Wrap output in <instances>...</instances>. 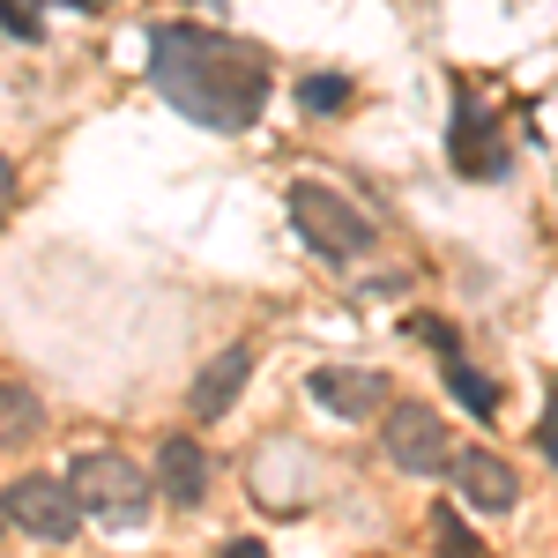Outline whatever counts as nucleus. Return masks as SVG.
<instances>
[{
  "label": "nucleus",
  "instance_id": "obj_4",
  "mask_svg": "<svg viewBox=\"0 0 558 558\" xmlns=\"http://www.w3.org/2000/svg\"><path fill=\"white\" fill-rule=\"evenodd\" d=\"M0 514L31 544H75L89 507H83V492H75V476H8L0 484Z\"/></svg>",
  "mask_w": 558,
  "mask_h": 558
},
{
  "label": "nucleus",
  "instance_id": "obj_2",
  "mask_svg": "<svg viewBox=\"0 0 558 558\" xmlns=\"http://www.w3.org/2000/svg\"><path fill=\"white\" fill-rule=\"evenodd\" d=\"M68 476H75V492H83L89 521H105V529H142V521H149V499L165 492V484H149V470H142L134 454H120V447H83V454L68 462Z\"/></svg>",
  "mask_w": 558,
  "mask_h": 558
},
{
  "label": "nucleus",
  "instance_id": "obj_7",
  "mask_svg": "<svg viewBox=\"0 0 558 558\" xmlns=\"http://www.w3.org/2000/svg\"><path fill=\"white\" fill-rule=\"evenodd\" d=\"M305 395L328 410V417H380L387 410V373H373V365H313L305 373Z\"/></svg>",
  "mask_w": 558,
  "mask_h": 558
},
{
  "label": "nucleus",
  "instance_id": "obj_5",
  "mask_svg": "<svg viewBox=\"0 0 558 558\" xmlns=\"http://www.w3.org/2000/svg\"><path fill=\"white\" fill-rule=\"evenodd\" d=\"M380 447L395 470L410 476H432L454 462V447H447V417L432 410V402H387L380 410Z\"/></svg>",
  "mask_w": 558,
  "mask_h": 558
},
{
  "label": "nucleus",
  "instance_id": "obj_13",
  "mask_svg": "<svg viewBox=\"0 0 558 558\" xmlns=\"http://www.w3.org/2000/svg\"><path fill=\"white\" fill-rule=\"evenodd\" d=\"M432 529H439V544H447V551H484L470 529H462V514H454V507H432Z\"/></svg>",
  "mask_w": 558,
  "mask_h": 558
},
{
  "label": "nucleus",
  "instance_id": "obj_8",
  "mask_svg": "<svg viewBox=\"0 0 558 558\" xmlns=\"http://www.w3.org/2000/svg\"><path fill=\"white\" fill-rule=\"evenodd\" d=\"M246 380H254V343H223L209 365L194 373V395H186V410L209 425V417H223V410L246 395Z\"/></svg>",
  "mask_w": 558,
  "mask_h": 558
},
{
  "label": "nucleus",
  "instance_id": "obj_15",
  "mask_svg": "<svg viewBox=\"0 0 558 558\" xmlns=\"http://www.w3.org/2000/svg\"><path fill=\"white\" fill-rule=\"evenodd\" d=\"M536 447H544V454H551V462H558V402H551V410H544V432H536Z\"/></svg>",
  "mask_w": 558,
  "mask_h": 558
},
{
  "label": "nucleus",
  "instance_id": "obj_9",
  "mask_svg": "<svg viewBox=\"0 0 558 558\" xmlns=\"http://www.w3.org/2000/svg\"><path fill=\"white\" fill-rule=\"evenodd\" d=\"M157 484H165L172 507H202L209 499V454H202L194 432H165L157 439Z\"/></svg>",
  "mask_w": 558,
  "mask_h": 558
},
{
  "label": "nucleus",
  "instance_id": "obj_12",
  "mask_svg": "<svg viewBox=\"0 0 558 558\" xmlns=\"http://www.w3.org/2000/svg\"><path fill=\"white\" fill-rule=\"evenodd\" d=\"M299 97H305V112H336V105L350 97V83H343V75H313Z\"/></svg>",
  "mask_w": 558,
  "mask_h": 558
},
{
  "label": "nucleus",
  "instance_id": "obj_16",
  "mask_svg": "<svg viewBox=\"0 0 558 558\" xmlns=\"http://www.w3.org/2000/svg\"><path fill=\"white\" fill-rule=\"evenodd\" d=\"M83 8H97V0H83Z\"/></svg>",
  "mask_w": 558,
  "mask_h": 558
},
{
  "label": "nucleus",
  "instance_id": "obj_1",
  "mask_svg": "<svg viewBox=\"0 0 558 558\" xmlns=\"http://www.w3.org/2000/svg\"><path fill=\"white\" fill-rule=\"evenodd\" d=\"M149 83L172 97L194 128L209 134H246L268 105V52L231 31L202 23H157L149 31Z\"/></svg>",
  "mask_w": 558,
  "mask_h": 558
},
{
  "label": "nucleus",
  "instance_id": "obj_6",
  "mask_svg": "<svg viewBox=\"0 0 558 558\" xmlns=\"http://www.w3.org/2000/svg\"><path fill=\"white\" fill-rule=\"evenodd\" d=\"M447 476H454V499H462L470 514H514L521 476H514L507 454H492V447H454Z\"/></svg>",
  "mask_w": 558,
  "mask_h": 558
},
{
  "label": "nucleus",
  "instance_id": "obj_3",
  "mask_svg": "<svg viewBox=\"0 0 558 558\" xmlns=\"http://www.w3.org/2000/svg\"><path fill=\"white\" fill-rule=\"evenodd\" d=\"M291 223H299V239L313 246L320 260H365L373 246H380V223L357 209L350 194H336V186H320V179H291Z\"/></svg>",
  "mask_w": 558,
  "mask_h": 558
},
{
  "label": "nucleus",
  "instance_id": "obj_14",
  "mask_svg": "<svg viewBox=\"0 0 558 558\" xmlns=\"http://www.w3.org/2000/svg\"><path fill=\"white\" fill-rule=\"evenodd\" d=\"M8 38H31V45H38V15H31L23 0H8Z\"/></svg>",
  "mask_w": 558,
  "mask_h": 558
},
{
  "label": "nucleus",
  "instance_id": "obj_11",
  "mask_svg": "<svg viewBox=\"0 0 558 558\" xmlns=\"http://www.w3.org/2000/svg\"><path fill=\"white\" fill-rule=\"evenodd\" d=\"M447 387H454V395H462V410H470V417H492V410H499V387L484 380V373H476V365H462V357H454V365H447Z\"/></svg>",
  "mask_w": 558,
  "mask_h": 558
},
{
  "label": "nucleus",
  "instance_id": "obj_10",
  "mask_svg": "<svg viewBox=\"0 0 558 558\" xmlns=\"http://www.w3.org/2000/svg\"><path fill=\"white\" fill-rule=\"evenodd\" d=\"M38 425H45L38 395L23 387V373H8V380H0V447H23V439H38Z\"/></svg>",
  "mask_w": 558,
  "mask_h": 558
}]
</instances>
